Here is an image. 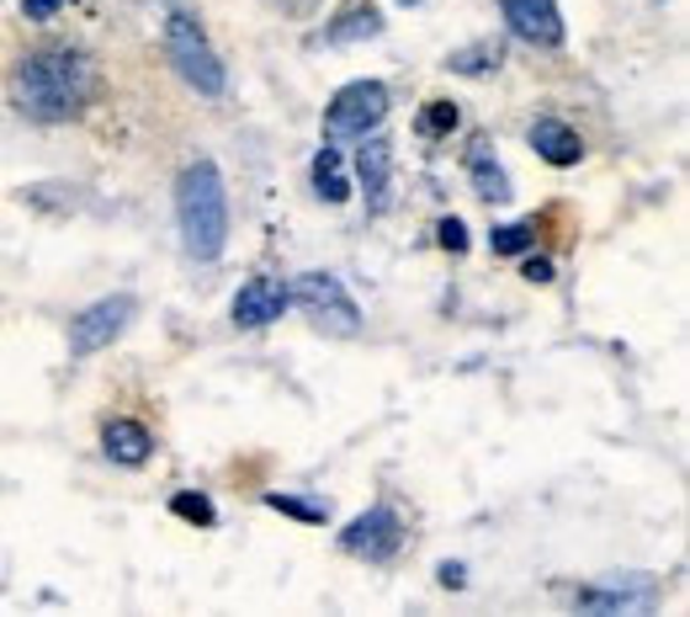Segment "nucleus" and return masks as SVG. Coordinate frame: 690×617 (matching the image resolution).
I'll use <instances>...</instances> for the list:
<instances>
[{
	"label": "nucleus",
	"instance_id": "nucleus-1",
	"mask_svg": "<svg viewBox=\"0 0 690 617\" xmlns=\"http://www.w3.org/2000/svg\"><path fill=\"white\" fill-rule=\"evenodd\" d=\"M17 107L37 123H69L80 118L96 96V64L80 48H37L11 75Z\"/></svg>",
	"mask_w": 690,
	"mask_h": 617
},
{
	"label": "nucleus",
	"instance_id": "nucleus-2",
	"mask_svg": "<svg viewBox=\"0 0 690 617\" xmlns=\"http://www.w3.org/2000/svg\"><path fill=\"white\" fill-rule=\"evenodd\" d=\"M176 224L191 261H218L229 246V192L212 160L186 165L176 182Z\"/></svg>",
	"mask_w": 690,
	"mask_h": 617
},
{
	"label": "nucleus",
	"instance_id": "nucleus-3",
	"mask_svg": "<svg viewBox=\"0 0 690 617\" xmlns=\"http://www.w3.org/2000/svg\"><path fill=\"white\" fill-rule=\"evenodd\" d=\"M165 54H171L176 75L191 86V91L223 96V59L212 54L208 32H202V22H197V17L176 11V17L165 22Z\"/></svg>",
	"mask_w": 690,
	"mask_h": 617
},
{
	"label": "nucleus",
	"instance_id": "nucleus-4",
	"mask_svg": "<svg viewBox=\"0 0 690 617\" xmlns=\"http://www.w3.org/2000/svg\"><path fill=\"white\" fill-rule=\"evenodd\" d=\"M287 299H293L325 336H357L361 331V308L351 304V293H346L340 278H330V272H303V278L287 288Z\"/></svg>",
	"mask_w": 690,
	"mask_h": 617
},
{
	"label": "nucleus",
	"instance_id": "nucleus-5",
	"mask_svg": "<svg viewBox=\"0 0 690 617\" xmlns=\"http://www.w3.org/2000/svg\"><path fill=\"white\" fill-rule=\"evenodd\" d=\"M388 118V86L383 80H351L325 112V139H366Z\"/></svg>",
	"mask_w": 690,
	"mask_h": 617
},
{
	"label": "nucleus",
	"instance_id": "nucleus-6",
	"mask_svg": "<svg viewBox=\"0 0 690 617\" xmlns=\"http://www.w3.org/2000/svg\"><path fill=\"white\" fill-rule=\"evenodd\" d=\"M398 543H404V527L393 517L388 506H372V511H361L357 522L340 532V549L357 559H372V564H388L398 554Z\"/></svg>",
	"mask_w": 690,
	"mask_h": 617
},
{
	"label": "nucleus",
	"instance_id": "nucleus-7",
	"mask_svg": "<svg viewBox=\"0 0 690 617\" xmlns=\"http://www.w3.org/2000/svg\"><path fill=\"white\" fill-rule=\"evenodd\" d=\"M133 320V299L118 293V299H101V304H90L80 320H75V331H69V346L90 357V351H101V346H112L122 336V325Z\"/></svg>",
	"mask_w": 690,
	"mask_h": 617
},
{
	"label": "nucleus",
	"instance_id": "nucleus-8",
	"mask_svg": "<svg viewBox=\"0 0 690 617\" xmlns=\"http://www.w3.org/2000/svg\"><path fill=\"white\" fill-rule=\"evenodd\" d=\"M505 22L521 43L532 48H558L563 43V17H558V0H500Z\"/></svg>",
	"mask_w": 690,
	"mask_h": 617
},
{
	"label": "nucleus",
	"instance_id": "nucleus-9",
	"mask_svg": "<svg viewBox=\"0 0 690 617\" xmlns=\"http://www.w3.org/2000/svg\"><path fill=\"white\" fill-rule=\"evenodd\" d=\"M287 304H293V299H287V282L261 272V278H250L240 293H234V325H240V331H261L271 320H282Z\"/></svg>",
	"mask_w": 690,
	"mask_h": 617
},
{
	"label": "nucleus",
	"instance_id": "nucleus-10",
	"mask_svg": "<svg viewBox=\"0 0 690 617\" xmlns=\"http://www.w3.org/2000/svg\"><path fill=\"white\" fill-rule=\"evenodd\" d=\"M357 182L366 192V208L383 214L393 203V144L388 139H366L357 150Z\"/></svg>",
	"mask_w": 690,
	"mask_h": 617
},
{
	"label": "nucleus",
	"instance_id": "nucleus-11",
	"mask_svg": "<svg viewBox=\"0 0 690 617\" xmlns=\"http://www.w3.org/2000/svg\"><path fill=\"white\" fill-rule=\"evenodd\" d=\"M101 447H107V458H112V463H122V468H139V463H150L154 436H150V426H144V421H107Z\"/></svg>",
	"mask_w": 690,
	"mask_h": 617
},
{
	"label": "nucleus",
	"instance_id": "nucleus-12",
	"mask_svg": "<svg viewBox=\"0 0 690 617\" xmlns=\"http://www.w3.org/2000/svg\"><path fill=\"white\" fill-rule=\"evenodd\" d=\"M648 602H654V581H632V586L605 581V586L579 591V607H584V613H627V607H648Z\"/></svg>",
	"mask_w": 690,
	"mask_h": 617
},
{
	"label": "nucleus",
	"instance_id": "nucleus-13",
	"mask_svg": "<svg viewBox=\"0 0 690 617\" xmlns=\"http://www.w3.org/2000/svg\"><path fill=\"white\" fill-rule=\"evenodd\" d=\"M532 144H537V154L547 165H579V154H584L579 133L569 123H558V118H537L532 123Z\"/></svg>",
	"mask_w": 690,
	"mask_h": 617
},
{
	"label": "nucleus",
	"instance_id": "nucleus-14",
	"mask_svg": "<svg viewBox=\"0 0 690 617\" xmlns=\"http://www.w3.org/2000/svg\"><path fill=\"white\" fill-rule=\"evenodd\" d=\"M468 176H473V192H479L483 203H505V197H511V176H505V165L494 160L489 139L473 144V154H468Z\"/></svg>",
	"mask_w": 690,
	"mask_h": 617
},
{
	"label": "nucleus",
	"instance_id": "nucleus-15",
	"mask_svg": "<svg viewBox=\"0 0 690 617\" xmlns=\"http://www.w3.org/2000/svg\"><path fill=\"white\" fill-rule=\"evenodd\" d=\"M377 32H383L377 6H372V0H346L340 17L330 22V43H366V37H377Z\"/></svg>",
	"mask_w": 690,
	"mask_h": 617
},
{
	"label": "nucleus",
	"instance_id": "nucleus-16",
	"mask_svg": "<svg viewBox=\"0 0 690 617\" xmlns=\"http://www.w3.org/2000/svg\"><path fill=\"white\" fill-rule=\"evenodd\" d=\"M314 192H319L325 203H346V197H351V182H346V160H340V150H335V144H325V150L314 154Z\"/></svg>",
	"mask_w": 690,
	"mask_h": 617
},
{
	"label": "nucleus",
	"instance_id": "nucleus-17",
	"mask_svg": "<svg viewBox=\"0 0 690 617\" xmlns=\"http://www.w3.org/2000/svg\"><path fill=\"white\" fill-rule=\"evenodd\" d=\"M457 123H462L457 101H430V107H420V118H415V128H420V139H447V133H451Z\"/></svg>",
	"mask_w": 690,
	"mask_h": 617
},
{
	"label": "nucleus",
	"instance_id": "nucleus-18",
	"mask_svg": "<svg viewBox=\"0 0 690 617\" xmlns=\"http://www.w3.org/2000/svg\"><path fill=\"white\" fill-rule=\"evenodd\" d=\"M537 240V229L532 224H500L494 235H489V246H494V256H521V250Z\"/></svg>",
	"mask_w": 690,
	"mask_h": 617
},
{
	"label": "nucleus",
	"instance_id": "nucleus-19",
	"mask_svg": "<svg viewBox=\"0 0 690 617\" xmlns=\"http://www.w3.org/2000/svg\"><path fill=\"white\" fill-rule=\"evenodd\" d=\"M271 511H287V517H298V522H325L330 517V506H319V500H298V495H266Z\"/></svg>",
	"mask_w": 690,
	"mask_h": 617
},
{
	"label": "nucleus",
	"instance_id": "nucleus-20",
	"mask_svg": "<svg viewBox=\"0 0 690 617\" xmlns=\"http://www.w3.org/2000/svg\"><path fill=\"white\" fill-rule=\"evenodd\" d=\"M171 511H176V517H186V522H197V527L218 522V511H212L208 495H171Z\"/></svg>",
	"mask_w": 690,
	"mask_h": 617
},
{
	"label": "nucleus",
	"instance_id": "nucleus-21",
	"mask_svg": "<svg viewBox=\"0 0 690 617\" xmlns=\"http://www.w3.org/2000/svg\"><path fill=\"white\" fill-rule=\"evenodd\" d=\"M451 69H457V75H483V69H494V64H500V48H494V43H483V48H468V54H451Z\"/></svg>",
	"mask_w": 690,
	"mask_h": 617
},
{
	"label": "nucleus",
	"instance_id": "nucleus-22",
	"mask_svg": "<svg viewBox=\"0 0 690 617\" xmlns=\"http://www.w3.org/2000/svg\"><path fill=\"white\" fill-rule=\"evenodd\" d=\"M436 240H441L451 256H462V250H468V224H462V218H441V224H436Z\"/></svg>",
	"mask_w": 690,
	"mask_h": 617
},
{
	"label": "nucleus",
	"instance_id": "nucleus-23",
	"mask_svg": "<svg viewBox=\"0 0 690 617\" xmlns=\"http://www.w3.org/2000/svg\"><path fill=\"white\" fill-rule=\"evenodd\" d=\"M521 272H526V282H552V261H547V256H532Z\"/></svg>",
	"mask_w": 690,
	"mask_h": 617
},
{
	"label": "nucleus",
	"instance_id": "nucleus-24",
	"mask_svg": "<svg viewBox=\"0 0 690 617\" xmlns=\"http://www.w3.org/2000/svg\"><path fill=\"white\" fill-rule=\"evenodd\" d=\"M22 11H28L32 22H48V17H54V11H59V0H28V6H22Z\"/></svg>",
	"mask_w": 690,
	"mask_h": 617
},
{
	"label": "nucleus",
	"instance_id": "nucleus-25",
	"mask_svg": "<svg viewBox=\"0 0 690 617\" xmlns=\"http://www.w3.org/2000/svg\"><path fill=\"white\" fill-rule=\"evenodd\" d=\"M441 586H462V564H441Z\"/></svg>",
	"mask_w": 690,
	"mask_h": 617
},
{
	"label": "nucleus",
	"instance_id": "nucleus-26",
	"mask_svg": "<svg viewBox=\"0 0 690 617\" xmlns=\"http://www.w3.org/2000/svg\"><path fill=\"white\" fill-rule=\"evenodd\" d=\"M404 6H415V0H404Z\"/></svg>",
	"mask_w": 690,
	"mask_h": 617
}]
</instances>
